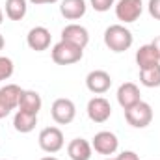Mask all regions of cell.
I'll use <instances>...</instances> for the list:
<instances>
[{
    "instance_id": "obj_1",
    "label": "cell",
    "mask_w": 160,
    "mask_h": 160,
    "mask_svg": "<svg viewBox=\"0 0 160 160\" xmlns=\"http://www.w3.org/2000/svg\"><path fill=\"white\" fill-rule=\"evenodd\" d=\"M134 36L125 24H112L104 30V45L112 52H125L132 47Z\"/></svg>"
},
{
    "instance_id": "obj_2",
    "label": "cell",
    "mask_w": 160,
    "mask_h": 160,
    "mask_svg": "<svg viewBox=\"0 0 160 160\" xmlns=\"http://www.w3.org/2000/svg\"><path fill=\"white\" fill-rule=\"evenodd\" d=\"M50 56H52V62L58 65H71L82 60L84 48H80L73 43H67V41H60L52 47Z\"/></svg>"
},
{
    "instance_id": "obj_3",
    "label": "cell",
    "mask_w": 160,
    "mask_h": 160,
    "mask_svg": "<svg viewBox=\"0 0 160 160\" xmlns=\"http://www.w3.org/2000/svg\"><path fill=\"white\" fill-rule=\"evenodd\" d=\"M125 119L134 128H145L153 121V108H151L149 102L140 101L134 106H130V108L125 110Z\"/></svg>"
},
{
    "instance_id": "obj_4",
    "label": "cell",
    "mask_w": 160,
    "mask_h": 160,
    "mask_svg": "<svg viewBox=\"0 0 160 160\" xmlns=\"http://www.w3.org/2000/svg\"><path fill=\"white\" fill-rule=\"evenodd\" d=\"M38 142H39V147L48 155H54V153L62 151L63 145H65L63 132L58 127H45L38 136Z\"/></svg>"
},
{
    "instance_id": "obj_5",
    "label": "cell",
    "mask_w": 160,
    "mask_h": 160,
    "mask_svg": "<svg viewBox=\"0 0 160 160\" xmlns=\"http://www.w3.org/2000/svg\"><path fill=\"white\" fill-rule=\"evenodd\" d=\"M50 116H52V119L56 121L58 125H69L77 118V106H75V102L71 99L60 97V99H56L52 102Z\"/></svg>"
},
{
    "instance_id": "obj_6",
    "label": "cell",
    "mask_w": 160,
    "mask_h": 160,
    "mask_svg": "<svg viewBox=\"0 0 160 160\" xmlns=\"http://www.w3.org/2000/svg\"><path fill=\"white\" fill-rule=\"evenodd\" d=\"M91 147H93L95 153L108 157V155H114V153L118 151L119 140H118V136H116L114 132H110V130H101V132H97V134L93 136Z\"/></svg>"
},
{
    "instance_id": "obj_7",
    "label": "cell",
    "mask_w": 160,
    "mask_h": 160,
    "mask_svg": "<svg viewBox=\"0 0 160 160\" xmlns=\"http://www.w3.org/2000/svg\"><path fill=\"white\" fill-rule=\"evenodd\" d=\"M142 11H143V2L142 0H119L116 4V17L125 24L138 21Z\"/></svg>"
},
{
    "instance_id": "obj_8",
    "label": "cell",
    "mask_w": 160,
    "mask_h": 160,
    "mask_svg": "<svg viewBox=\"0 0 160 160\" xmlns=\"http://www.w3.org/2000/svg\"><path fill=\"white\" fill-rule=\"evenodd\" d=\"M86 112H88V118L93 123H106L110 119V116H112V106H110L108 99L93 97V99H89Z\"/></svg>"
},
{
    "instance_id": "obj_9",
    "label": "cell",
    "mask_w": 160,
    "mask_h": 160,
    "mask_svg": "<svg viewBox=\"0 0 160 160\" xmlns=\"http://www.w3.org/2000/svg\"><path fill=\"white\" fill-rule=\"evenodd\" d=\"M112 86V77L110 73L102 71V69H95V71H89L88 77H86V88L95 93V95H102L110 89Z\"/></svg>"
},
{
    "instance_id": "obj_10",
    "label": "cell",
    "mask_w": 160,
    "mask_h": 160,
    "mask_svg": "<svg viewBox=\"0 0 160 160\" xmlns=\"http://www.w3.org/2000/svg\"><path fill=\"white\" fill-rule=\"evenodd\" d=\"M62 41H67V43H73L80 48H86L88 43H89V32L80 26L77 22H71L67 24L63 30H62Z\"/></svg>"
},
{
    "instance_id": "obj_11",
    "label": "cell",
    "mask_w": 160,
    "mask_h": 160,
    "mask_svg": "<svg viewBox=\"0 0 160 160\" xmlns=\"http://www.w3.org/2000/svg\"><path fill=\"white\" fill-rule=\"evenodd\" d=\"M50 39H52V36H50L48 28H45V26H34L28 32V36H26V45L32 50H36V52H43V50H47L50 47Z\"/></svg>"
},
{
    "instance_id": "obj_12",
    "label": "cell",
    "mask_w": 160,
    "mask_h": 160,
    "mask_svg": "<svg viewBox=\"0 0 160 160\" xmlns=\"http://www.w3.org/2000/svg\"><path fill=\"white\" fill-rule=\"evenodd\" d=\"M142 101V95H140V88L134 84V82H125L121 84L119 89H118V102L123 110L134 106L136 102Z\"/></svg>"
},
{
    "instance_id": "obj_13",
    "label": "cell",
    "mask_w": 160,
    "mask_h": 160,
    "mask_svg": "<svg viewBox=\"0 0 160 160\" xmlns=\"http://www.w3.org/2000/svg\"><path fill=\"white\" fill-rule=\"evenodd\" d=\"M86 0H62L60 2V13L67 21H78L86 15Z\"/></svg>"
},
{
    "instance_id": "obj_14",
    "label": "cell",
    "mask_w": 160,
    "mask_h": 160,
    "mask_svg": "<svg viewBox=\"0 0 160 160\" xmlns=\"http://www.w3.org/2000/svg\"><path fill=\"white\" fill-rule=\"evenodd\" d=\"M91 153H93V147L84 138H75L67 145V155L71 160H89Z\"/></svg>"
},
{
    "instance_id": "obj_15",
    "label": "cell",
    "mask_w": 160,
    "mask_h": 160,
    "mask_svg": "<svg viewBox=\"0 0 160 160\" xmlns=\"http://www.w3.org/2000/svg\"><path fill=\"white\" fill-rule=\"evenodd\" d=\"M38 125V114H30L24 110H17L13 116V128L21 134H28Z\"/></svg>"
},
{
    "instance_id": "obj_16",
    "label": "cell",
    "mask_w": 160,
    "mask_h": 160,
    "mask_svg": "<svg viewBox=\"0 0 160 160\" xmlns=\"http://www.w3.org/2000/svg\"><path fill=\"white\" fill-rule=\"evenodd\" d=\"M41 106H43V101H41V95L38 91H34V89H22L17 110H24V112H30V114H39Z\"/></svg>"
},
{
    "instance_id": "obj_17",
    "label": "cell",
    "mask_w": 160,
    "mask_h": 160,
    "mask_svg": "<svg viewBox=\"0 0 160 160\" xmlns=\"http://www.w3.org/2000/svg\"><path fill=\"white\" fill-rule=\"evenodd\" d=\"M136 63H138L140 71H142V69L155 67V65L160 63L158 56H157V50H155V47H153L151 43H149V45H143V47H140V48L136 50Z\"/></svg>"
},
{
    "instance_id": "obj_18",
    "label": "cell",
    "mask_w": 160,
    "mask_h": 160,
    "mask_svg": "<svg viewBox=\"0 0 160 160\" xmlns=\"http://www.w3.org/2000/svg\"><path fill=\"white\" fill-rule=\"evenodd\" d=\"M21 93H22V88H19L17 84H6V86L0 88V99L9 110H17L19 108Z\"/></svg>"
},
{
    "instance_id": "obj_19",
    "label": "cell",
    "mask_w": 160,
    "mask_h": 160,
    "mask_svg": "<svg viewBox=\"0 0 160 160\" xmlns=\"http://www.w3.org/2000/svg\"><path fill=\"white\" fill-rule=\"evenodd\" d=\"M28 11V0H6V15L9 21H22Z\"/></svg>"
},
{
    "instance_id": "obj_20",
    "label": "cell",
    "mask_w": 160,
    "mask_h": 160,
    "mask_svg": "<svg viewBox=\"0 0 160 160\" xmlns=\"http://www.w3.org/2000/svg\"><path fill=\"white\" fill-rule=\"evenodd\" d=\"M140 84L145 88H158L160 86V63L149 69L140 71Z\"/></svg>"
},
{
    "instance_id": "obj_21",
    "label": "cell",
    "mask_w": 160,
    "mask_h": 160,
    "mask_svg": "<svg viewBox=\"0 0 160 160\" xmlns=\"http://www.w3.org/2000/svg\"><path fill=\"white\" fill-rule=\"evenodd\" d=\"M13 71H15V65H13L11 58L0 56V82H4V80L9 78V77L13 75Z\"/></svg>"
},
{
    "instance_id": "obj_22",
    "label": "cell",
    "mask_w": 160,
    "mask_h": 160,
    "mask_svg": "<svg viewBox=\"0 0 160 160\" xmlns=\"http://www.w3.org/2000/svg\"><path fill=\"white\" fill-rule=\"evenodd\" d=\"M89 2H91V8H93L95 11L104 13V11H108V9L114 6L116 0H89Z\"/></svg>"
},
{
    "instance_id": "obj_23",
    "label": "cell",
    "mask_w": 160,
    "mask_h": 160,
    "mask_svg": "<svg viewBox=\"0 0 160 160\" xmlns=\"http://www.w3.org/2000/svg\"><path fill=\"white\" fill-rule=\"evenodd\" d=\"M147 9H149V15H151L153 19L160 21V0H149Z\"/></svg>"
},
{
    "instance_id": "obj_24",
    "label": "cell",
    "mask_w": 160,
    "mask_h": 160,
    "mask_svg": "<svg viewBox=\"0 0 160 160\" xmlns=\"http://www.w3.org/2000/svg\"><path fill=\"white\" fill-rule=\"evenodd\" d=\"M116 160H140V157L134 151H123V153H119L116 157Z\"/></svg>"
},
{
    "instance_id": "obj_25",
    "label": "cell",
    "mask_w": 160,
    "mask_h": 160,
    "mask_svg": "<svg viewBox=\"0 0 160 160\" xmlns=\"http://www.w3.org/2000/svg\"><path fill=\"white\" fill-rule=\"evenodd\" d=\"M9 114H11V110H9V108H8V106H6V104L2 102V99H0V119L8 118Z\"/></svg>"
},
{
    "instance_id": "obj_26",
    "label": "cell",
    "mask_w": 160,
    "mask_h": 160,
    "mask_svg": "<svg viewBox=\"0 0 160 160\" xmlns=\"http://www.w3.org/2000/svg\"><path fill=\"white\" fill-rule=\"evenodd\" d=\"M28 2L34 4V6H45V4H56L60 0H28Z\"/></svg>"
},
{
    "instance_id": "obj_27",
    "label": "cell",
    "mask_w": 160,
    "mask_h": 160,
    "mask_svg": "<svg viewBox=\"0 0 160 160\" xmlns=\"http://www.w3.org/2000/svg\"><path fill=\"white\" fill-rule=\"evenodd\" d=\"M151 45L155 47V50H157V56H158V60H160V36H157L155 39L151 41Z\"/></svg>"
},
{
    "instance_id": "obj_28",
    "label": "cell",
    "mask_w": 160,
    "mask_h": 160,
    "mask_svg": "<svg viewBox=\"0 0 160 160\" xmlns=\"http://www.w3.org/2000/svg\"><path fill=\"white\" fill-rule=\"evenodd\" d=\"M4 45H6V39H4V36H2V34H0V50H2V48H4Z\"/></svg>"
},
{
    "instance_id": "obj_29",
    "label": "cell",
    "mask_w": 160,
    "mask_h": 160,
    "mask_svg": "<svg viewBox=\"0 0 160 160\" xmlns=\"http://www.w3.org/2000/svg\"><path fill=\"white\" fill-rule=\"evenodd\" d=\"M39 160H60V158H56V157H43V158Z\"/></svg>"
},
{
    "instance_id": "obj_30",
    "label": "cell",
    "mask_w": 160,
    "mask_h": 160,
    "mask_svg": "<svg viewBox=\"0 0 160 160\" xmlns=\"http://www.w3.org/2000/svg\"><path fill=\"white\" fill-rule=\"evenodd\" d=\"M4 22V11H2V8H0V24Z\"/></svg>"
},
{
    "instance_id": "obj_31",
    "label": "cell",
    "mask_w": 160,
    "mask_h": 160,
    "mask_svg": "<svg viewBox=\"0 0 160 160\" xmlns=\"http://www.w3.org/2000/svg\"><path fill=\"white\" fill-rule=\"evenodd\" d=\"M104 160H116V158H104Z\"/></svg>"
},
{
    "instance_id": "obj_32",
    "label": "cell",
    "mask_w": 160,
    "mask_h": 160,
    "mask_svg": "<svg viewBox=\"0 0 160 160\" xmlns=\"http://www.w3.org/2000/svg\"><path fill=\"white\" fill-rule=\"evenodd\" d=\"M4 160H6V158H4Z\"/></svg>"
}]
</instances>
